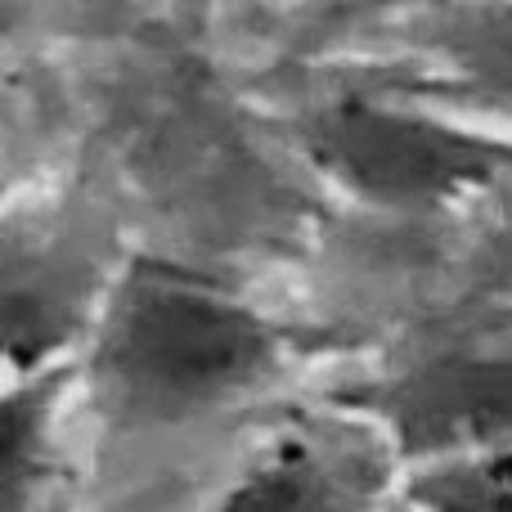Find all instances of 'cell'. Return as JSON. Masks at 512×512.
Returning <instances> with one entry per match:
<instances>
[{
  "label": "cell",
  "mask_w": 512,
  "mask_h": 512,
  "mask_svg": "<svg viewBox=\"0 0 512 512\" xmlns=\"http://www.w3.org/2000/svg\"><path fill=\"white\" fill-rule=\"evenodd\" d=\"M400 504L409 512H512V445L409 468Z\"/></svg>",
  "instance_id": "obj_7"
},
{
  "label": "cell",
  "mask_w": 512,
  "mask_h": 512,
  "mask_svg": "<svg viewBox=\"0 0 512 512\" xmlns=\"http://www.w3.org/2000/svg\"><path fill=\"white\" fill-rule=\"evenodd\" d=\"M405 463L355 405L301 414L270 432L207 512H387Z\"/></svg>",
  "instance_id": "obj_3"
},
{
  "label": "cell",
  "mask_w": 512,
  "mask_h": 512,
  "mask_svg": "<svg viewBox=\"0 0 512 512\" xmlns=\"http://www.w3.org/2000/svg\"><path fill=\"white\" fill-rule=\"evenodd\" d=\"M72 369L5 382V512H41L54 486V423Z\"/></svg>",
  "instance_id": "obj_6"
},
{
  "label": "cell",
  "mask_w": 512,
  "mask_h": 512,
  "mask_svg": "<svg viewBox=\"0 0 512 512\" xmlns=\"http://www.w3.org/2000/svg\"><path fill=\"white\" fill-rule=\"evenodd\" d=\"M306 149L346 194L382 212H445L504 167V153L441 117L337 99L306 122Z\"/></svg>",
  "instance_id": "obj_2"
},
{
  "label": "cell",
  "mask_w": 512,
  "mask_h": 512,
  "mask_svg": "<svg viewBox=\"0 0 512 512\" xmlns=\"http://www.w3.org/2000/svg\"><path fill=\"white\" fill-rule=\"evenodd\" d=\"M351 405L382 427L405 472L504 450L512 445V337H472L432 351L396 378L373 382Z\"/></svg>",
  "instance_id": "obj_4"
},
{
  "label": "cell",
  "mask_w": 512,
  "mask_h": 512,
  "mask_svg": "<svg viewBox=\"0 0 512 512\" xmlns=\"http://www.w3.org/2000/svg\"><path fill=\"white\" fill-rule=\"evenodd\" d=\"M117 270H104L86 248L59 239L5 243V382L45 378L81 360Z\"/></svg>",
  "instance_id": "obj_5"
},
{
  "label": "cell",
  "mask_w": 512,
  "mask_h": 512,
  "mask_svg": "<svg viewBox=\"0 0 512 512\" xmlns=\"http://www.w3.org/2000/svg\"><path fill=\"white\" fill-rule=\"evenodd\" d=\"M292 342L225 283L158 256L117 270L81 369L99 409L131 432L194 427L283 382Z\"/></svg>",
  "instance_id": "obj_1"
},
{
  "label": "cell",
  "mask_w": 512,
  "mask_h": 512,
  "mask_svg": "<svg viewBox=\"0 0 512 512\" xmlns=\"http://www.w3.org/2000/svg\"><path fill=\"white\" fill-rule=\"evenodd\" d=\"M459 63L477 86L512 99V5L486 9L463 27Z\"/></svg>",
  "instance_id": "obj_8"
}]
</instances>
